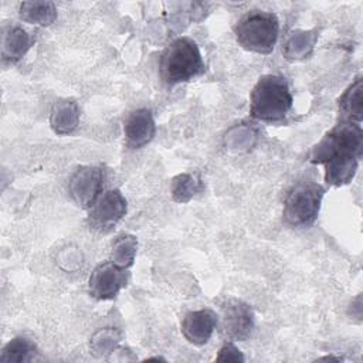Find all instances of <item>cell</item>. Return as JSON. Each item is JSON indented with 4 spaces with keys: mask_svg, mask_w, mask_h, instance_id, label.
<instances>
[{
    "mask_svg": "<svg viewBox=\"0 0 363 363\" xmlns=\"http://www.w3.org/2000/svg\"><path fill=\"white\" fill-rule=\"evenodd\" d=\"M79 123V106L74 99L55 102L50 113V126L57 135H71Z\"/></svg>",
    "mask_w": 363,
    "mask_h": 363,
    "instance_id": "cell-13",
    "label": "cell"
},
{
    "mask_svg": "<svg viewBox=\"0 0 363 363\" xmlns=\"http://www.w3.org/2000/svg\"><path fill=\"white\" fill-rule=\"evenodd\" d=\"M105 172L99 166L78 167L68 182V191L74 203L89 210L104 190Z\"/></svg>",
    "mask_w": 363,
    "mask_h": 363,
    "instance_id": "cell-6",
    "label": "cell"
},
{
    "mask_svg": "<svg viewBox=\"0 0 363 363\" xmlns=\"http://www.w3.org/2000/svg\"><path fill=\"white\" fill-rule=\"evenodd\" d=\"M363 153V129L360 123L339 121L313 146L309 162L323 164L329 186H345L354 177Z\"/></svg>",
    "mask_w": 363,
    "mask_h": 363,
    "instance_id": "cell-1",
    "label": "cell"
},
{
    "mask_svg": "<svg viewBox=\"0 0 363 363\" xmlns=\"http://www.w3.org/2000/svg\"><path fill=\"white\" fill-rule=\"evenodd\" d=\"M160 77L167 85H177L199 77L204 62L197 43L189 37L174 38L162 52Z\"/></svg>",
    "mask_w": 363,
    "mask_h": 363,
    "instance_id": "cell-3",
    "label": "cell"
},
{
    "mask_svg": "<svg viewBox=\"0 0 363 363\" xmlns=\"http://www.w3.org/2000/svg\"><path fill=\"white\" fill-rule=\"evenodd\" d=\"M237 43L247 51L269 54L274 51L279 35V20L274 13L251 10L234 26Z\"/></svg>",
    "mask_w": 363,
    "mask_h": 363,
    "instance_id": "cell-4",
    "label": "cell"
},
{
    "mask_svg": "<svg viewBox=\"0 0 363 363\" xmlns=\"http://www.w3.org/2000/svg\"><path fill=\"white\" fill-rule=\"evenodd\" d=\"M129 272L118 267L112 261L98 264L89 275L88 291L89 295L98 301H111L128 285Z\"/></svg>",
    "mask_w": 363,
    "mask_h": 363,
    "instance_id": "cell-8",
    "label": "cell"
},
{
    "mask_svg": "<svg viewBox=\"0 0 363 363\" xmlns=\"http://www.w3.org/2000/svg\"><path fill=\"white\" fill-rule=\"evenodd\" d=\"M362 92H363V81L362 77H357L352 85L342 94L339 98V113L340 121H352V122H362V112H363V102H362Z\"/></svg>",
    "mask_w": 363,
    "mask_h": 363,
    "instance_id": "cell-15",
    "label": "cell"
},
{
    "mask_svg": "<svg viewBox=\"0 0 363 363\" xmlns=\"http://www.w3.org/2000/svg\"><path fill=\"white\" fill-rule=\"evenodd\" d=\"M126 208L128 203L121 190H106L89 208V227L99 233H108L123 218V216L126 214Z\"/></svg>",
    "mask_w": 363,
    "mask_h": 363,
    "instance_id": "cell-7",
    "label": "cell"
},
{
    "mask_svg": "<svg viewBox=\"0 0 363 363\" xmlns=\"http://www.w3.org/2000/svg\"><path fill=\"white\" fill-rule=\"evenodd\" d=\"M218 323V318L214 311L211 309H197L187 312L182 319V333L184 339L194 345V346H203L206 345Z\"/></svg>",
    "mask_w": 363,
    "mask_h": 363,
    "instance_id": "cell-10",
    "label": "cell"
},
{
    "mask_svg": "<svg viewBox=\"0 0 363 363\" xmlns=\"http://www.w3.org/2000/svg\"><path fill=\"white\" fill-rule=\"evenodd\" d=\"M37 346L33 340L24 336L10 339L1 349L0 363H27L34 360Z\"/></svg>",
    "mask_w": 363,
    "mask_h": 363,
    "instance_id": "cell-16",
    "label": "cell"
},
{
    "mask_svg": "<svg viewBox=\"0 0 363 363\" xmlns=\"http://www.w3.org/2000/svg\"><path fill=\"white\" fill-rule=\"evenodd\" d=\"M294 96L288 81L277 74L262 75L250 94V113L254 119L278 123L286 118Z\"/></svg>",
    "mask_w": 363,
    "mask_h": 363,
    "instance_id": "cell-2",
    "label": "cell"
},
{
    "mask_svg": "<svg viewBox=\"0 0 363 363\" xmlns=\"http://www.w3.org/2000/svg\"><path fill=\"white\" fill-rule=\"evenodd\" d=\"M33 45V35L21 26H9L3 30L1 57L6 62L20 61Z\"/></svg>",
    "mask_w": 363,
    "mask_h": 363,
    "instance_id": "cell-12",
    "label": "cell"
},
{
    "mask_svg": "<svg viewBox=\"0 0 363 363\" xmlns=\"http://www.w3.org/2000/svg\"><path fill=\"white\" fill-rule=\"evenodd\" d=\"M136 251H138V238L128 233L119 234L112 240L109 261H112L121 268L129 269L135 262Z\"/></svg>",
    "mask_w": 363,
    "mask_h": 363,
    "instance_id": "cell-17",
    "label": "cell"
},
{
    "mask_svg": "<svg viewBox=\"0 0 363 363\" xmlns=\"http://www.w3.org/2000/svg\"><path fill=\"white\" fill-rule=\"evenodd\" d=\"M221 328L231 342H242L250 337L254 329V311L240 299H227L221 305Z\"/></svg>",
    "mask_w": 363,
    "mask_h": 363,
    "instance_id": "cell-9",
    "label": "cell"
},
{
    "mask_svg": "<svg viewBox=\"0 0 363 363\" xmlns=\"http://www.w3.org/2000/svg\"><path fill=\"white\" fill-rule=\"evenodd\" d=\"M325 189L315 182H301L286 194L282 217L291 227H309L318 218Z\"/></svg>",
    "mask_w": 363,
    "mask_h": 363,
    "instance_id": "cell-5",
    "label": "cell"
},
{
    "mask_svg": "<svg viewBox=\"0 0 363 363\" xmlns=\"http://www.w3.org/2000/svg\"><path fill=\"white\" fill-rule=\"evenodd\" d=\"M318 40L316 30H299L289 35L286 40L282 52L288 60H301L311 55Z\"/></svg>",
    "mask_w": 363,
    "mask_h": 363,
    "instance_id": "cell-18",
    "label": "cell"
},
{
    "mask_svg": "<svg viewBox=\"0 0 363 363\" xmlns=\"http://www.w3.org/2000/svg\"><path fill=\"white\" fill-rule=\"evenodd\" d=\"M126 145L132 149H140L152 142L156 133L153 115L146 108L132 111L123 125Z\"/></svg>",
    "mask_w": 363,
    "mask_h": 363,
    "instance_id": "cell-11",
    "label": "cell"
},
{
    "mask_svg": "<svg viewBox=\"0 0 363 363\" xmlns=\"http://www.w3.org/2000/svg\"><path fill=\"white\" fill-rule=\"evenodd\" d=\"M121 339H122V335L118 329L104 328L96 330L91 337L92 354L96 357H104L112 353L118 347Z\"/></svg>",
    "mask_w": 363,
    "mask_h": 363,
    "instance_id": "cell-20",
    "label": "cell"
},
{
    "mask_svg": "<svg viewBox=\"0 0 363 363\" xmlns=\"http://www.w3.org/2000/svg\"><path fill=\"white\" fill-rule=\"evenodd\" d=\"M18 17L24 23L47 27L57 20V7L48 0L23 1L18 7Z\"/></svg>",
    "mask_w": 363,
    "mask_h": 363,
    "instance_id": "cell-14",
    "label": "cell"
},
{
    "mask_svg": "<svg viewBox=\"0 0 363 363\" xmlns=\"http://www.w3.org/2000/svg\"><path fill=\"white\" fill-rule=\"evenodd\" d=\"M204 184L197 174L191 173H180L172 179L170 183V194L172 199L177 203H187L196 194L201 193Z\"/></svg>",
    "mask_w": 363,
    "mask_h": 363,
    "instance_id": "cell-19",
    "label": "cell"
},
{
    "mask_svg": "<svg viewBox=\"0 0 363 363\" xmlns=\"http://www.w3.org/2000/svg\"><path fill=\"white\" fill-rule=\"evenodd\" d=\"M216 360L217 362H244V356L240 352V349L231 340H228L218 350Z\"/></svg>",
    "mask_w": 363,
    "mask_h": 363,
    "instance_id": "cell-21",
    "label": "cell"
}]
</instances>
